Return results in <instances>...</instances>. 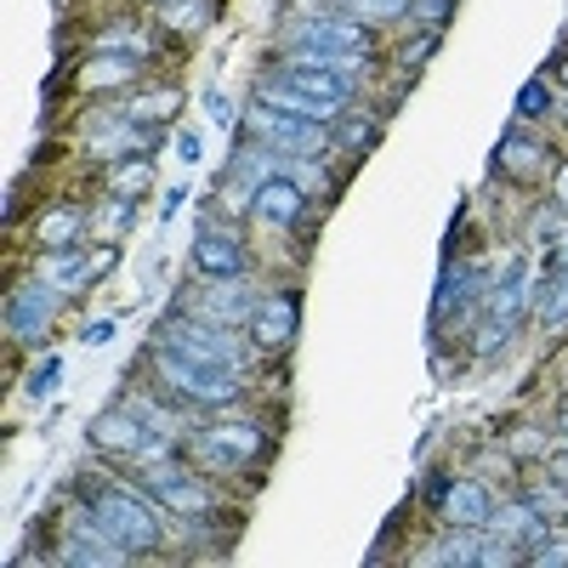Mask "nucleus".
Here are the masks:
<instances>
[{"label": "nucleus", "instance_id": "6ab92c4d", "mask_svg": "<svg viewBox=\"0 0 568 568\" xmlns=\"http://www.w3.org/2000/svg\"><path fill=\"white\" fill-rule=\"evenodd\" d=\"M296 296H267L262 307H256V318H251V342L256 347H267V353H278V347H291L296 342Z\"/></svg>", "mask_w": 568, "mask_h": 568}, {"label": "nucleus", "instance_id": "39448f33", "mask_svg": "<svg viewBox=\"0 0 568 568\" xmlns=\"http://www.w3.org/2000/svg\"><path fill=\"white\" fill-rule=\"evenodd\" d=\"M85 438L98 444V449H109V455H131V460H142V466L171 455L165 433H154L142 409H103L98 420L85 426Z\"/></svg>", "mask_w": 568, "mask_h": 568}, {"label": "nucleus", "instance_id": "c9c22d12", "mask_svg": "<svg viewBox=\"0 0 568 568\" xmlns=\"http://www.w3.org/2000/svg\"><path fill=\"white\" fill-rule=\"evenodd\" d=\"M551 262H568V233H562V240H557V256Z\"/></svg>", "mask_w": 568, "mask_h": 568}, {"label": "nucleus", "instance_id": "4be33fe9", "mask_svg": "<svg viewBox=\"0 0 568 568\" xmlns=\"http://www.w3.org/2000/svg\"><path fill=\"white\" fill-rule=\"evenodd\" d=\"M540 165H546V149H540V136H529V131H511L495 149V171L500 176H529Z\"/></svg>", "mask_w": 568, "mask_h": 568}, {"label": "nucleus", "instance_id": "4c0bfd02", "mask_svg": "<svg viewBox=\"0 0 568 568\" xmlns=\"http://www.w3.org/2000/svg\"><path fill=\"white\" fill-rule=\"evenodd\" d=\"M562 85H568V58H562Z\"/></svg>", "mask_w": 568, "mask_h": 568}, {"label": "nucleus", "instance_id": "393cba45", "mask_svg": "<svg viewBox=\"0 0 568 568\" xmlns=\"http://www.w3.org/2000/svg\"><path fill=\"white\" fill-rule=\"evenodd\" d=\"M524 500H529L540 517H562V511H568V484H562V478H557V484H529Z\"/></svg>", "mask_w": 568, "mask_h": 568}, {"label": "nucleus", "instance_id": "7ed1b4c3", "mask_svg": "<svg viewBox=\"0 0 568 568\" xmlns=\"http://www.w3.org/2000/svg\"><path fill=\"white\" fill-rule=\"evenodd\" d=\"M529 291H535V278H529V256H511V262L489 278V296H484V329L471 336V347H478V353H495V347L511 336V329H517V318H524Z\"/></svg>", "mask_w": 568, "mask_h": 568}, {"label": "nucleus", "instance_id": "5701e85b", "mask_svg": "<svg viewBox=\"0 0 568 568\" xmlns=\"http://www.w3.org/2000/svg\"><path fill=\"white\" fill-rule=\"evenodd\" d=\"M80 227H85L80 211H45L34 233H40V245H45V251H74V245H80Z\"/></svg>", "mask_w": 568, "mask_h": 568}, {"label": "nucleus", "instance_id": "a211bd4d", "mask_svg": "<svg viewBox=\"0 0 568 568\" xmlns=\"http://www.w3.org/2000/svg\"><path fill=\"white\" fill-rule=\"evenodd\" d=\"M194 267H200V278H245V245L233 233L211 227L194 245Z\"/></svg>", "mask_w": 568, "mask_h": 568}, {"label": "nucleus", "instance_id": "e433bc0d", "mask_svg": "<svg viewBox=\"0 0 568 568\" xmlns=\"http://www.w3.org/2000/svg\"><path fill=\"white\" fill-rule=\"evenodd\" d=\"M557 426H562V438H568V404H562V415H557Z\"/></svg>", "mask_w": 568, "mask_h": 568}, {"label": "nucleus", "instance_id": "f257e3e1", "mask_svg": "<svg viewBox=\"0 0 568 568\" xmlns=\"http://www.w3.org/2000/svg\"><path fill=\"white\" fill-rule=\"evenodd\" d=\"M91 517L103 524L109 540H120L131 557L160 546V517H154V495L149 489H125V484H98L91 489Z\"/></svg>", "mask_w": 568, "mask_h": 568}, {"label": "nucleus", "instance_id": "c85d7f7f", "mask_svg": "<svg viewBox=\"0 0 568 568\" xmlns=\"http://www.w3.org/2000/svg\"><path fill=\"white\" fill-rule=\"evenodd\" d=\"M449 12H455V0H409V18L433 23V29H438V23H444Z\"/></svg>", "mask_w": 568, "mask_h": 568}, {"label": "nucleus", "instance_id": "9d476101", "mask_svg": "<svg viewBox=\"0 0 568 568\" xmlns=\"http://www.w3.org/2000/svg\"><path fill=\"white\" fill-rule=\"evenodd\" d=\"M194 444H200V455H211L216 466H251V460H262V455L273 449V438L262 433V426H251V420L205 426V433H200Z\"/></svg>", "mask_w": 568, "mask_h": 568}, {"label": "nucleus", "instance_id": "4468645a", "mask_svg": "<svg viewBox=\"0 0 568 568\" xmlns=\"http://www.w3.org/2000/svg\"><path fill=\"white\" fill-rule=\"evenodd\" d=\"M256 103H267V109H284V114H302V120H318V125H336L347 109H336V103H318V98H307L302 85H291L284 74H267V80H256Z\"/></svg>", "mask_w": 568, "mask_h": 568}, {"label": "nucleus", "instance_id": "aec40b11", "mask_svg": "<svg viewBox=\"0 0 568 568\" xmlns=\"http://www.w3.org/2000/svg\"><path fill=\"white\" fill-rule=\"evenodd\" d=\"M484 546H489V529H455L444 540H433L420 562H438V568H484Z\"/></svg>", "mask_w": 568, "mask_h": 568}, {"label": "nucleus", "instance_id": "7c9ffc66", "mask_svg": "<svg viewBox=\"0 0 568 568\" xmlns=\"http://www.w3.org/2000/svg\"><path fill=\"white\" fill-rule=\"evenodd\" d=\"M176 103H182L176 91H160V98H149V103H136L131 114H176Z\"/></svg>", "mask_w": 568, "mask_h": 568}, {"label": "nucleus", "instance_id": "f03ea898", "mask_svg": "<svg viewBox=\"0 0 568 568\" xmlns=\"http://www.w3.org/2000/svg\"><path fill=\"white\" fill-rule=\"evenodd\" d=\"M160 347H176V353H194V358H216V364H227V369H245V358H251V336H233V324H222V318H205V313H171V324H165V336H160Z\"/></svg>", "mask_w": 568, "mask_h": 568}, {"label": "nucleus", "instance_id": "cd10ccee", "mask_svg": "<svg viewBox=\"0 0 568 568\" xmlns=\"http://www.w3.org/2000/svg\"><path fill=\"white\" fill-rule=\"evenodd\" d=\"M149 182H154V176H149V165H142V160H136V165H125V171H114V187H120L125 200H136Z\"/></svg>", "mask_w": 568, "mask_h": 568}, {"label": "nucleus", "instance_id": "1a4fd4ad", "mask_svg": "<svg viewBox=\"0 0 568 568\" xmlns=\"http://www.w3.org/2000/svg\"><path fill=\"white\" fill-rule=\"evenodd\" d=\"M291 45H307V52H369V29L336 7V12L302 18L291 29Z\"/></svg>", "mask_w": 568, "mask_h": 568}, {"label": "nucleus", "instance_id": "72a5a7b5", "mask_svg": "<svg viewBox=\"0 0 568 568\" xmlns=\"http://www.w3.org/2000/svg\"><path fill=\"white\" fill-rule=\"evenodd\" d=\"M529 562H568V546H551V551H529Z\"/></svg>", "mask_w": 568, "mask_h": 568}, {"label": "nucleus", "instance_id": "423d86ee", "mask_svg": "<svg viewBox=\"0 0 568 568\" xmlns=\"http://www.w3.org/2000/svg\"><path fill=\"white\" fill-rule=\"evenodd\" d=\"M245 131H256L267 149H278V154H307V160H318L324 142H329V125L302 120V114H284V109H267V103L245 109Z\"/></svg>", "mask_w": 568, "mask_h": 568}, {"label": "nucleus", "instance_id": "58836bf2", "mask_svg": "<svg viewBox=\"0 0 568 568\" xmlns=\"http://www.w3.org/2000/svg\"><path fill=\"white\" fill-rule=\"evenodd\" d=\"M154 7H176V0H154Z\"/></svg>", "mask_w": 568, "mask_h": 568}, {"label": "nucleus", "instance_id": "2eb2a0df", "mask_svg": "<svg viewBox=\"0 0 568 568\" xmlns=\"http://www.w3.org/2000/svg\"><path fill=\"white\" fill-rule=\"evenodd\" d=\"M489 535L529 557V551L546 546V517H540L529 500H506V506H495V517H489Z\"/></svg>", "mask_w": 568, "mask_h": 568}, {"label": "nucleus", "instance_id": "a878e982", "mask_svg": "<svg viewBox=\"0 0 568 568\" xmlns=\"http://www.w3.org/2000/svg\"><path fill=\"white\" fill-rule=\"evenodd\" d=\"M540 114H551V85L529 80L524 91H517V120H540Z\"/></svg>", "mask_w": 568, "mask_h": 568}, {"label": "nucleus", "instance_id": "dca6fc26", "mask_svg": "<svg viewBox=\"0 0 568 568\" xmlns=\"http://www.w3.org/2000/svg\"><path fill=\"white\" fill-rule=\"evenodd\" d=\"M131 551L120 546V540H109L103 535V524L85 511V524H80V535H69L63 540V562H80V568H120Z\"/></svg>", "mask_w": 568, "mask_h": 568}, {"label": "nucleus", "instance_id": "f704fd0d", "mask_svg": "<svg viewBox=\"0 0 568 568\" xmlns=\"http://www.w3.org/2000/svg\"><path fill=\"white\" fill-rule=\"evenodd\" d=\"M557 205L568 211V171H557Z\"/></svg>", "mask_w": 568, "mask_h": 568}, {"label": "nucleus", "instance_id": "473e14b6", "mask_svg": "<svg viewBox=\"0 0 568 568\" xmlns=\"http://www.w3.org/2000/svg\"><path fill=\"white\" fill-rule=\"evenodd\" d=\"M176 154H182L187 165H200V154H205V149H200V136H176Z\"/></svg>", "mask_w": 568, "mask_h": 568}, {"label": "nucleus", "instance_id": "9b49d317", "mask_svg": "<svg viewBox=\"0 0 568 568\" xmlns=\"http://www.w3.org/2000/svg\"><path fill=\"white\" fill-rule=\"evenodd\" d=\"M52 313H58V291H52V284H40V278L7 296V329L18 342H40L45 329H52Z\"/></svg>", "mask_w": 568, "mask_h": 568}, {"label": "nucleus", "instance_id": "c756f323", "mask_svg": "<svg viewBox=\"0 0 568 568\" xmlns=\"http://www.w3.org/2000/svg\"><path fill=\"white\" fill-rule=\"evenodd\" d=\"M58 369H63L58 358H45V364L34 369V382H29V398H40V393H52V382H58Z\"/></svg>", "mask_w": 568, "mask_h": 568}, {"label": "nucleus", "instance_id": "0eeeda50", "mask_svg": "<svg viewBox=\"0 0 568 568\" xmlns=\"http://www.w3.org/2000/svg\"><path fill=\"white\" fill-rule=\"evenodd\" d=\"M484 296H489L484 267H478V262H455V251H449V262H444V273H438V296H433V324H438V329H444V324H460L466 313L484 307Z\"/></svg>", "mask_w": 568, "mask_h": 568}, {"label": "nucleus", "instance_id": "b1692460", "mask_svg": "<svg viewBox=\"0 0 568 568\" xmlns=\"http://www.w3.org/2000/svg\"><path fill=\"white\" fill-rule=\"evenodd\" d=\"M342 12L358 18L364 29H375V23H398V18H409V0H342Z\"/></svg>", "mask_w": 568, "mask_h": 568}, {"label": "nucleus", "instance_id": "ddd939ff", "mask_svg": "<svg viewBox=\"0 0 568 568\" xmlns=\"http://www.w3.org/2000/svg\"><path fill=\"white\" fill-rule=\"evenodd\" d=\"M500 500H489L484 484H471V478H455L444 484V500H438V517L449 529H489V517H495Z\"/></svg>", "mask_w": 568, "mask_h": 568}, {"label": "nucleus", "instance_id": "bb28decb", "mask_svg": "<svg viewBox=\"0 0 568 568\" xmlns=\"http://www.w3.org/2000/svg\"><path fill=\"white\" fill-rule=\"evenodd\" d=\"M211 0H176V7H165V18L176 23V29H205L211 23Z\"/></svg>", "mask_w": 568, "mask_h": 568}, {"label": "nucleus", "instance_id": "f3484780", "mask_svg": "<svg viewBox=\"0 0 568 568\" xmlns=\"http://www.w3.org/2000/svg\"><path fill=\"white\" fill-rule=\"evenodd\" d=\"M251 211H256L267 227H296V222H302V211H307V187L273 176V182H262L256 194H251Z\"/></svg>", "mask_w": 568, "mask_h": 568}, {"label": "nucleus", "instance_id": "20e7f679", "mask_svg": "<svg viewBox=\"0 0 568 568\" xmlns=\"http://www.w3.org/2000/svg\"><path fill=\"white\" fill-rule=\"evenodd\" d=\"M160 375L194 404H233L245 393L240 369H227L216 358H194V353H176V347H160Z\"/></svg>", "mask_w": 568, "mask_h": 568}, {"label": "nucleus", "instance_id": "f8f14e48", "mask_svg": "<svg viewBox=\"0 0 568 568\" xmlns=\"http://www.w3.org/2000/svg\"><path fill=\"white\" fill-rule=\"evenodd\" d=\"M200 313L205 318H222V324H251L256 318V291H251V278H200V291H194Z\"/></svg>", "mask_w": 568, "mask_h": 568}, {"label": "nucleus", "instance_id": "6e6552de", "mask_svg": "<svg viewBox=\"0 0 568 568\" xmlns=\"http://www.w3.org/2000/svg\"><path fill=\"white\" fill-rule=\"evenodd\" d=\"M142 489H149L160 506L182 511V517H211V511H216V495H211L200 478H187L176 460H149V471H142Z\"/></svg>", "mask_w": 568, "mask_h": 568}, {"label": "nucleus", "instance_id": "412c9836", "mask_svg": "<svg viewBox=\"0 0 568 568\" xmlns=\"http://www.w3.org/2000/svg\"><path fill=\"white\" fill-rule=\"evenodd\" d=\"M40 284H52V291L63 296H74V291H85V284H98L91 278V256H80V251H58V256H45L40 262Z\"/></svg>", "mask_w": 568, "mask_h": 568}, {"label": "nucleus", "instance_id": "2f4dec72", "mask_svg": "<svg viewBox=\"0 0 568 568\" xmlns=\"http://www.w3.org/2000/svg\"><path fill=\"white\" fill-rule=\"evenodd\" d=\"M114 336V318H98V324H85V347H103Z\"/></svg>", "mask_w": 568, "mask_h": 568}]
</instances>
